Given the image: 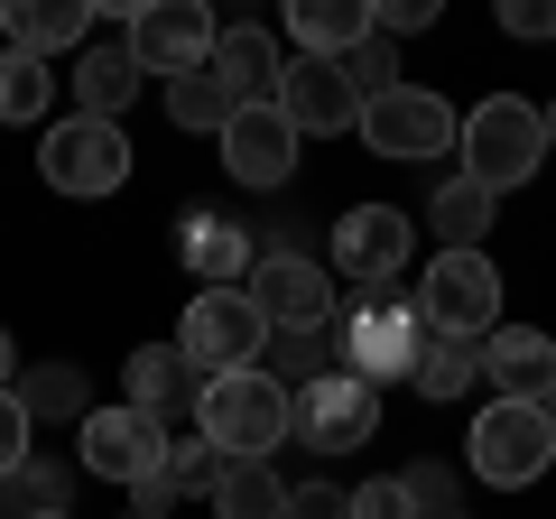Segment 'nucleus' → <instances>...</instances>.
<instances>
[{"mask_svg":"<svg viewBox=\"0 0 556 519\" xmlns=\"http://www.w3.org/2000/svg\"><path fill=\"white\" fill-rule=\"evenodd\" d=\"M10 371H20V362H10V334H0V390H10Z\"/></svg>","mask_w":556,"mask_h":519,"instance_id":"nucleus-41","label":"nucleus"},{"mask_svg":"<svg viewBox=\"0 0 556 519\" xmlns=\"http://www.w3.org/2000/svg\"><path fill=\"white\" fill-rule=\"evenodd\" d=\"M538 408H547V427H556V390H547V400H538Z\"/></svg>","mask_w":556,"mask_h":519,"instance_id":"nucleus-42","label":"nucleus"},{"mask_svg":"<svg viewBox=\"0 0 556 519\" xmlns=\"http://www.w3.org/2000/svg\"><path fill=\"white\" fill-rule=\"evenodd\" d=\"M538 159H547V140H538V102L482 93L473 112H464V177H473V186L510 195V186L538 177Z\"/></svg>","mask_w":556,"mask_h":519,"instance_id":"nucleus-3","label":"nucleus"},{"mask_svg":"<svg viewBox=\"0 0 556 519\" xmlns=\"http://www.w3.org/2000/svg\"><path fill=\"white\" fill-rule=\"evenodd\" d=\"M65 84H75V112H102V121H121V112L139 102V84H149V75H139V56H130V47H84Z\"/></svg>","mask_w":556,"mask_h":519,"instance_id":"nucleus-21","label":"nucleus"},{"mask_svg":"<svg viewBox=\"0 0 556 519\" xmlns=\"http://www.w3.org/2000/svg\"><path fill=\"white\" fill-rule=\"evenodd\" d=\"M47 519H65V510H47Z\"/></svg>","mask_w":556,"mask_h":519,"instance_id":"nucleus-43","label":"nucleus"},{"mask_svg":"<svg viewBox=\"0 0 556 519\" xmlns=\"http://www.w3.org/2000/svg\"><path fill=\"white\" fill-rule=\"evenodd\" d=\"M278 20H288L298 56H353L371 38V0H278Z\"/></svg>","mask_w":556,"mask_h":519,"instance_id":"nucleus-20","label":"nucleus"},{"mask_svg":"<svg viewBox=\"0 0 556 519\" xmlns=\"http://www.w3.org/2000/svg\"><path fill=\"white\" fill-rule=\"evenodd\" d=\"M278 38L269 28H251V20H232V28H214V47H204V75L223 84L232 102H269L278 93Z\"/></svg>","mask_w":556,"mask_h":519,"instance_id":"nucleus-17","label":"nucleus"},{"mask_svg":"<svg viewBox=\"0 0 556 519\" xmlns=\"http://www.w3.org/2000/svg\"><path fill=\"white\" fill-rule=\"evenodd\" d=\"M204 501H214V519H288V482H278L260 455H232Z\"/></svg>","mask_w":556,"mask_h":519,"instance_id":"nucleus-23","label":"nucleus"},{"mask_svg":"<svg viewBox=\"0 0 556 519\" xmlns=\"http://www.w3.org/2000/svg\"><path fill=\"white\" fill-rule=\"evenodd\" d=\"M417 325L427 334H464L482 343L501 325V269L492 251H437L427 260V279H417Z\"/></svg>","mask_w":556,"mask_h":519,"instance_id":"nucleus-5","label":"nucleus"},{"mask_svg":"<svg viewBox=\"0 0 556 519\" xmlns=\"http://www.w3.org/2000/svg\"><path fill=\"white\" fill-rule=\"evenodd\" d=\"M455 519H464V510H455Z\"/></svg>","mask_w":556,"mask_h":519,"instance_id":"nucleus-46","label":"nucleus"},{"mask_svg":"<svg viewBox=\"0 0 556 519\" xmlns=\"http://www.w3.org/2000/svg\"><path fill=\"white\" fill-rule=\"evenodd\" d=\"M241 288H251V306L269 316V334H325V325H334V269H316L298 241L260 251Z\"/></svg>","mask_w":556,"mask_h":519,"instance_id":"nucleus-9","label":"nucleus"},{"mask_svg":"<svg viewBox=\"0 0 556 519\" xmlns=\"http://www.w3.org/2000/svg\"><path fill=\"white\" fill-rule=\"evenodd\" d=\"M501 28L510 38H556V0H501Z\"/></svg>","mask_w":556,"mask_h":519,"instance_id":"nucleus-36","label":"nucleus"},{"mask_svg":"<svg viewBox=\"0 0 556 519\" xmlns=\"http://www.w3.org/2000/svg\"><path fill=\"white\" fill-rule=\"evenodd\" d=\"M362 140H371V159H445L455 149V102L445 93H427V84H390V93H371L362 102V121H353Z\"/></svg>","mask_w":556,"mask_h":519,"instance_id":"nucleus-10","label":"nucleus"},{"mask_svg":"<svg viewBox=\"0 0 556 519\" xmlns=\"http://www.w3.org/2000/svg\"><path fill=\"white\" fill-rule=\"evenodd\" d=\"M167 121H177V130H223V121H232V93H223L214 75H167Z\"/></svg>","mask_w":556,"mask_h":519,"instance_id":"nucleus-29","label":"nucleus"},{"mask_svg":"<svg viewBox=\"0 0 556 519\" xmlns=\"http://www.w3.org/2000/svg\"><path fill=\"white\" fill-rule=\"evenodd\" d=\"M38 177L56 186V195H121V186H130V130H121V121H102V112L47 121Z\"/></svg>","mask_w":556,"mask_h":519,"instance_id":"nucleus-4","label":"nucleus"},{"mask_svg":"<svg viewBox=\"0 0 556 519\" xmlns=\"http://www.w3.org/2000/svg\"><path fill=\"white\" fill-rule=\"evenodd\" d=\"M65 482H75V464H56V455H38V445H28V464L10 473V519H47V510H65Z\"/></svg>","mask_w":556,"mask_h":519,"instance_id":"nucleus-28","label":"nucleus"},{"mask_svg":"<svg viewBox=\"0 0 556 519\" xmlns=\"http://www.w3.org/2000/svg\"><path fill=\"white\" fill-rule=\"evenodd\" d=\"M214 0H149L130 20V56H139V75H195L204 65V47H214Z\"/></svg>","mask_w":556,"mask_h":519,"instance_id":"nucleus-13","label":"nucleus"},{"mask_svg":"<svg viewBox=\"0 0 556 519\" xmlns=\"http://www.w3.org/2000/svg\"><path fill=\"white\" fill-rule=\"evenodd\" d=\"M538 140H547V149H556V102H547V112H538Z\"/></svg>","mask_w":556,"mask_h":519,"instance_id":"nucleus-40","label":"nucleus"},{"mask_svg":"<svg viewBox=\"0 0 556 519\" xmlns=\"http://www.w3.org/2000/svg\"><path fill=\"white\" fill-rule=\"evenodd\" d=\"M408 241H417V223L399 214V204H353V214L334 223V269L353 288H390L399 269H408Z\"/></svg>","mask_w":556,"mask_h":519,"instance_id":"nucleus-14","label":"nucleus"},{"mask_svg":"<svg viewBox=\"0 0 556 519\" xmlns=\"http://www.w3.org/2000/svg\"><path fill=\"white\" fill-rule=\"evenodd\" d=\"M445 0H371V28L380 38H417V28H437Z\"/></svg>","mask_w":556,"mask_h":519,"instance_id":"nucleus-34","label":"nucleus"},{"mask_svg":"<svg viewBox=\"0 0 556 519\" xmlns=\"http://www.w3.org/2000/svg\"><path fill=\"white\" fill-rule=\"evenodd\" d=\"M177 260L195 269L204 288H241L260 251H251V232H241V223H223V214H204V204H195V214H186V232H177Z\"/></svg>","mask_w":556,"mask_h":519,"instance_id":"nucleus-19","label":"nucleus"},{"mask_svg":"<svg viewBox=\"0 0 556 519\" xmlns=\"http://www.w3.org/2000/svg\"><path fill=\"white\" fill-rule=\"evenodd\" d=\"M473 362L501 400H547L556 390V334H538V325H492L473 343Z\"/></svg>","mask_w":556,"mask_h":519,"instance_id":"nucleus-16","label":"nucleus"},{"mask_svg":"<svg viewBox=\"0 0 556 519\" xmlns=\"http://www.w3.org/2000/svg\"><path fill=\"white\" fill-rule=\"evenodd\" d=\"M130 519H139V510H130Z\"/></svg>","mask_w":556,"mask_h":519,"instance_id":"nucleus-45","label":"nucleus"},{"mask_svg":"<svg viewBox=\"0 0 556 519\" xmlns=\"http://www.w3.org/2000/svg\"><path fill=\"white\" fill-rule=\"evenodd\" d=\"M343 501H353V519H417V510H408V492H399V473L362 482V492H343Z\"/></svg>","mask_w":556,"mask_h":519,"instance_id":"nucleus-35","label":"nucleus"},{"mask_svg":"<svg viewBox=\"0 0 556 519\" xmlns=\"http://www.w3.org/2000/svg\"><path fill=\"white\" fill-rule=\"evenodd\" d=\"M130 510H139V519H167V510H177V492H167V473H139V482H130Z\"/></svg>","mask_w":556,"mask_h":519,"instance_id":"nucleus-38","label":"nucleus"},{"mask_svg":"<svg viewBox=\"0 0 556 519\" xmlns=\"http://www.w3.org/2000/svg\"><path fill=\"white\" fill-rule=\"evenodd\" d=\"M325 334H334L343 371L380 390V380H399V371L417 362V334H427V325H417V298H399V288H362L353 306H334Z\"/></svg>","mask_w":556,"mask_h":519,"instance_id":"nucleus-2","label":"nucleus"},{"mask_svg":"<svg viewBox=\"0 0 556 519\" xmlns=\"http://www.w3.org/2000/svg\"><path fill=\"white\" fill-rule=\"evenodd\" d=\"M84 10H93V20H121V28H130L139 10H149V0H84Z\"/></svg>","mask_w":556,"mask_h":519,"instance_id":"nucleus-39","label":"nucleus"},{"mask_svg":"<svg viewBox=\"0 0 556 519\" xmlns=\"http://www.w3.org/2000/svg\"><path fill=\"white\" fill-rule=\"evenodd\" d=\"M159 473H167V492H214V473H223V455L204 436H167V455H159Z\"/></svg>","mask_w":556,"mask_h":519,"instance_id":"nucleus-30","label":"nucleus"},{"mask_svg":"<svg viewBox=\"0 0 556 519\" xmlns=\"http://www.w3.org/2000/svg\"><path fill=\"white\" fill-rule=\"evenodd\" d=\"M0 519H10V510H0Z\"/></svg>","mask_w":556,"mask_h":519,"instance_id":"nucleus-44","label":"nucleus"},{"mask_svg":"<svg viewBox=\"0 0 556 519\" xmlns=\"http://www.w3.org/2000/svg\"><path fill=\"white\" fill-rule=\"evenodd\" d=\"M399 492H408L417 519H455V482H445L437 464H408V473H399Z\"/></svg>","mask_w":556,"mask_h":519,"instance_id":"nucleus-32","label":"nucleus"},{"mask_svg":"<svg viewBox=\"0 0 556 519\" xmlns=\"http://www.w3.org/2000/svg\"><path fill=\"white\" fill-rule=\"evenodd\" d=\"M121 380H130V408H149L159 427H167V418H177V408L204 390V380L186 371V353H167V343H139V353L121 362Z\"/></svg>","mask_w":556,"mask_h":519,"instance_id":"nucleus-22","label":"nucleus"},{"mask_svg":"<svg viewBox=\"0 0 556 519\" xmlns=\"http://www.w3.org/2000/svg\"><path fill=\"white\" fill-rule=\"evenodd\" d=\"M47 102H56V75H47V56L0 47V121H47Z\"/></svg>","mask_w":556,"mask_h":519,"instance_id":"nucleus-27","label":"nucleus"},{"mask_svg":"<svg viewBox=\"0 0 556 519\" xmlns=\"http://www.w3.org/2000/svg\"><path fill=\"white\" fill-rule=\"evenodd\" d=\"M0 28L20 56H75L93 38V10L84 0H0Z\"/></svg>","mask_w":556,"mask_h":519,"instance_id":"nucleus-18","label":"nucleus"},{"mask_svg":"<svg viewBox=\"0 0 556 519\" xmlns=\"http://www.w3.org/2000/svg\"><path fill=\"white\" fill-rule=\"evenodd\" d=\"M278 112H288V130H316V140H334V130H353L362 121V93H353V75H343V56H288L278 65Z\"/></svg>","mask_w":556,"mask_h":519,"instance_id":"nucleus-12","label":"nucleus"},{"mask_svg":"<svg viewBox=\"0 0 556 519\" xmlns=\"http://www.w3.org/2000/svg\"><path fill=\"white\" fill-rule=\"evenodd\" d=\"M492 214H501V195H492V186H473V177H445V186H437V204H427V223H437L445 251H482Z\"/></svg>","mask_w":556,"mask_h":519,"instance_id":"nucleus-24","label":"nucleus"},{"mask_svg":"<svg viewBox=\"0 0 556 519\" xmlns=\"http://www.w3.org/2000/svg\"><path fill=\"white\" fill-rule=\"evenodd\" d=\"M214 140H223V167L241 186H288L298 177V130H288L278 102H232V121H223Z\"/></svg>","mask_w":556,"mask_h":519,"instance_id":"nucleus-15","label":"nucleus"},{"mask_svg":"<svg viewBox=\"0 0 556 519\" xmlns=\"http://www.w3.org/2000/svg\"><path fill=\"white\" fill-rule=\"evenodd\" d=\"M288 519H353V501L334 482H306V492H288Z\"/></svg>","mask_w":556,"mask_h":519,"instance_id":"nucleus-37","label":"nucleus"},{"mask_svg":"<svg viewBox=\"0 0 556 519\" xmlns=\"http://www.w3.org/2000/svg\"><path fill=\"white\" fill-rule=\"evenodd\" d=\"M482 380V362H473V343L464 334H417V362H408V390L417 400H464Z\"/></svg>","mask_w":556,"mask_h":519,"instance_id":"nucleus-25","label":"nucleus"},{"mask_svg":"<svg viewBox=\"0 0 556 519\" xmlns=\"http://www.w3.org/2000/svg\"><path fill=\"white\" fill-rule=\"evenodd\" d=\"M159 455H167V427L149 418V408H84L75 418V464L84 473H102V482H139V473H159Z\"/></svg>","mask_w":556,"mask_h":519,"instance_id":"nucleus-11","label":"nucleus"},{"mask_svg":"<svg viewBox=\"0 0 556 519\" xmlns=\"http://www.w3.org/2000/svg\"><path fill=\"white\" fill-rule=\"evenodd\" d=\"M464 455H473V473L492 482V492H529V482L556 464V427H547L538 400H492L473 418V445H464Z\"/></svg>","mask_w":556,"mask_h":519,"instance_id":"nucleus-7","label":"nucleus"},{"mask_svg":"<svg viewBox=\"0 0 556 519\" xmlns=\"http://www.w3.org/2000/svg\"><path fill=\"white\" fill-rule=\"evenodd\" d=\"M28 445H38V427H28V408H20V390H0V482L28 464Z\"/></svg>","mask_w":556,"mask_h":519,"instance_id":"nucleus-33","label":"nucleus"},{"mask_svg":"<svg viewBox=\"0 0 556 519\" xmlns=\"http://www.w3.org/2000/svg\"><path fill=\"white\" fill-rule=\"evenodd\" d=\"M195 436L214 445L223 464H232V455H260V464H269L278 445H288V380L260 371V362H251V371H214V380L195 390Z\"/></svg>","mask_w":556,"mask_h":519,"instance_id":"nucleus-1","label":"nucleus"},{"mask_svg":"<svg viewBox=\"0 0 556 519\" xmlns=\"http://www.w3.org/2000/svg\"><path fill=\"white\" fill-rule=\"evenodd\" d=\"M10 390H20V408H28V427L38 418H84V371L75 362H38V371H10Z\"/></svg>","mask_w":556,"mask_h":519,"instance_id":"nucleus-26","label":"nucleus"},{"mask_svg":"<svg viewBox=\"0 0 556 519\" xmlns=\"http://www.w3.org/2000/svg\"><path fill=\"white\" fill-rule=\"evenodd\" d=\"M177 353H186V371H195V380L251 371V362L269 353V316L251 306V288H204V298L186 306V325H177Z\"/></svg>","mask_w":556,"mask_h":519,"instance_id":"nucleus-6","label":"nucleus"},{"mask_svg":"<svg viewBox=\"0 0 556 519\" xmlns=\"http://www.w3.org/2000/svg\"><path fill=\"white\" fill-rule=\"evenodd\" d=\"M343 75H353V93H362V102H371V93H390V84H399V38H380V28H371V38H362L353 56H343Z\"/></svg>","mask_w":556,"mask_h":519,"instance_id":"nucleus-31","label":"nucleus"},{"mask_svg":"<svg viewBox=\"0 0 556 519\" xmlns=\"http://www.w3.org/2000/svg\"><path fill=\"white\" fill-rule=\"evenodd\" d=\"M371 427H380V390L353 380L343 362L288 390V436L316 445V455H353V445H371Z\"/></svg>","mask_w":556,"mask_h":519,"instance_id":"nucleus-8","label":"nucleus"}]
</instances>
